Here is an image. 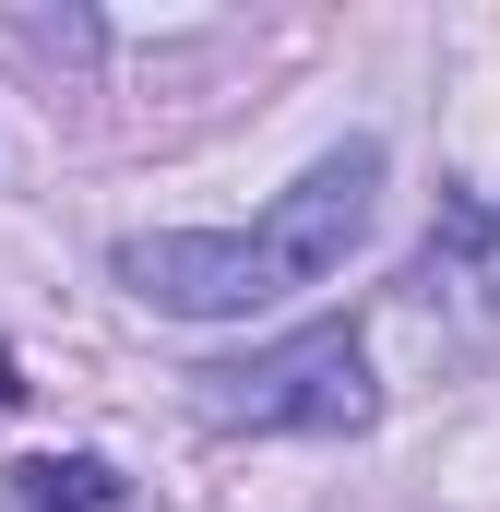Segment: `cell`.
<instances>
[{"instance_id": "3", "label": "cell", "mask_w": 500, "mask_h": 512, "mask_svg": "<svg viewBox=\"0 0 500 512\" xmlns=\"http://www.w3.org/2000/svg\"><path fill=\"white\" fill-rule=\"evenodd\" d=\"M120 477L96 453H60V465H12V512H108Z\"/></svg>"}, {"instance_id": "1", "label": "cell", "mask_w": 500, "mask_h": 512, "mask_svg": "<svg viewBox=\"0 0 500 512\" xmlns=\"http://www.w3.org/2000/svg\"><path fill=\"white\" fill-rule=\"evenodd\" d=\"M381 203V143L322 155L298 191H274L250 227H167V239H120V286L167 322H250L298 286H322L334 262L370 239Z\"/></svg>"}, {"instance_id": "2", "label": "cell", "mask_w": 500, "mask_h": 512, "mask_svg": "<svg viewBox=\"0 0 500 512\" xmlns=\"http://www.w3.org/2000/svg\"><path fill=\"white\" fill-rule=\"evenodd\" d=\"M203 417H227V429H370L381 382L358 358V334H298L250 370H203Z\"/></svg>"}]
</instances>
